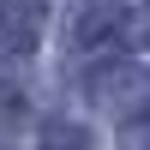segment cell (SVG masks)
I'll return each instance as SVG.
<instances>
[{"instance_id": "1", "label": "cell", "mask_w": 150, "mask_h": 150, "mask_svg": "<svg viewBox=\"0 0 150 150\" xmlns=\"http://www.w3.org/2000/svg\"><path fill=\"white\" fill-rule=\"evenodd\" d=\"M90 102L120 114V120H138V114H150V84H144V72L132 60H114V66L90 72Z\"/></svg>"}, {"instance_id": "2", "label": "cell", "mask_w": 150, "mask_h": 150, "mask_svg": "<svg viewBox=\"0 0 150 150\" xmlns=\"http://www.w3.org/2000/svg\"><path fill=\"white\" fill-rule=\"evenodd\" d=\"M42 24H48V6L42 0H0V42L12 54H30L42 42Z\"/></svg>"}, {"instance_id": "3", "label": "cell", "mask_w": 150, "mask_h": 150, "mask_svg": "<svg viewBox=\"0 0 150 150\" xmlns=\"http://www.w3.org/2000/svg\"><path fill=\"white\" fill-rule=\"evenodd\" d=\"M120 6H84L78 12V24H72V36H78V48H102V42H114L120 36Z\"/></svg>"}, {"instance_id": "4", "label": "cell", "mask_w": 150, "mask_h": 150, "mask_svg": "<svg viewBox=\"0 0 150 150\" xmlns=\"http://www.w3.org/2000/svg\"><path fill=\"white\" fill-rule=\"evenodd\" d=\"M42 150H90V138H84V126H66L60 120V126L42 132Z\"/></svg>"}]
</instances>
